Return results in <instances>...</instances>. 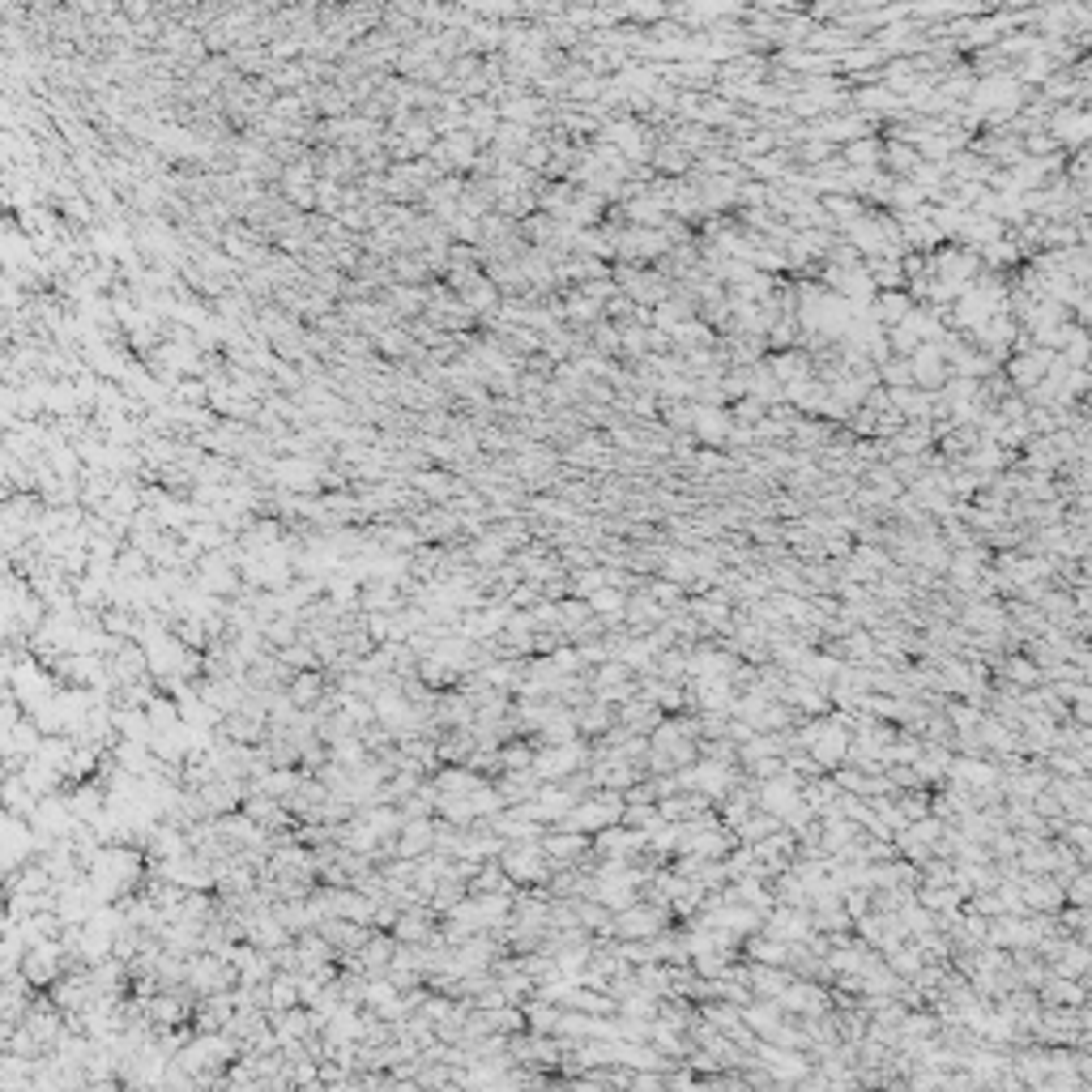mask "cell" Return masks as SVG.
<instances>
[{
  "label": "cell",
  "instance_id": "ba28073f",
  "mask_svg": "<svg viewBox=\"0 0 1092 1092\" xmlns=\"http://www.w3.org/2000/svg\"><path fill=\"white\" fill-rule=\"evenodd\" d=\"M393 939H398V944H427V939H435V922H432V914H427V909H414V914H401L398 917V926H393Z\"/></svg>",
  "mask_w": 1092,
  "mask_h": 1092
},
{
  "label": "cell",
  "instance_id": "5bb4252c",
  "mask_svg": "<svg viewBox=\"0 0 1092 1092\" xmlns=\"http://www.w3.org/2000/svg\"><path fill=\"white\" fill-rule=\"evenodd\" d=\"M376 346L384 350V355H405L410 341H405V334H398V329H389V334H376Z\"/></svg>",
  "mask_w": 1092,
  "mask_h": 1092
},
{
  "label": "cell",
  "instance_id": "9a60e30c",
  "mask_svg": "<svg viewBox=\"0 0 1092 1092\" xmlns=\"http://www.w3.org/2000/svg\"><path fill=\"white\" fill-rule=\"evenodd\" d=\"M631 1092H661V1079H649V1076H636V1079H631Z\"/></svg>",
  "mask_w": 1092,
  "mask_h": 1092
},
{
  "label": "cell",
  "instance_id": "5b68a950",
  "mask_svg": "<svg viewBox=\"0 0 1092 1092\" xmlns=\"http://www.w3.org/2000/svg\"><path fill=\"white\" fill-rule=\"evenodd\" d=\"M542 850H546V858H551V866H567V862H576V853L589 850V837H581V832H563V828H546Z\"/></svg>",
  "mask_w": 1092,
  "mask_h": 1092
},
{
  "label": "cell",
  "instance_id": "8fae6325",
  "mask_svg": "<svg viewBox=\"0 0 1092 1092\" xmlns=\"http://www.w3.org/2000/svg\"><path fill=\"white\" fill-rule=\"evenodd\" d=\"M414 487H419L423 496H432V499H448L457 491V483L448 474H419V478H414Z\"/></svg>",
  "mask_w": 1092,
  "mask_h": 1092
},
{
  "label": "cell",
  "instance_id": "277c9868",
  "mask_svg": "<svg viewBox=\"0 0 1092 1092\" xmlns=\"http://www.w3.org/2000/svg\"><path fill=\"white\" fill-rule=\"evenodd\" d=\"M658 917H661L658 909L631 905V909H624V914L615 917V922H610V930H615L619 939H627V944H631V939H649V935H658V926H661Z\"/></svg>",
  "mask_w": 1092,
  "mask_h": 1092
},
{
  "label": "cell",
  "instance_id": "3957f363",
  "mask_svg": "<svg viewBox=\"0 0 1092 1092\" xmlns=\"http://www.w3.org/2000/svg\"><path fill=\"white\" fill-rule=\"evenodd\" d=\"M440 850V823L435 819H405V828L398 832V850L405 862H419L427 853Z\"/></svg>",
  "mask_w": 1092,
  "mask_h": 1092
},
{
  "label": "cell",
  "instance_id": "7a4b0ae2",
  "mask_svg": "<svg viewBox=\"0 0 1092 1092\" xmlns=\"http://www.w3.org/2000/svg\"><path fill=\"white\" fill-rule=\"evenodd\" d=\"M585 764V747L581 743H560V747H546V752H538V759H533V773L542 777V786H551V781H572V773Z\"/></svg>",
  "mask_w": 1092,
  "mask_h": 1092
},
{
  "label": "cell",
  "instance_id": "30bf717a",
  "mask_svg": "<svg viewBox=\"0 0 1092 1092\" xmlns=\"http://www.w3.org/2000/svg\"><path fill=\"white\" fill-rule=\"evenodd\" d=\"M469 560H474L478 567H504L508 563V542L499 538V533H478L474 551H469Z\"/></svg>",
  "mask_w": 1092,
  "mask_h": 1092
},
{
  "label": "cell",
  "instance_id": "2e32d148",
  "mask_svg": "<svg viewBox=\"0 0 1092 1092\" xmlns=\"http://www.w3.org/2000/svg\"><path fill=\"white\" fill-rule=\"evenodd\" d=\"M295 1092H329V1084H320V1079H316V1084H304V1088H295Z\"/></svg>",
  "mask_w": 1092,
  "mask_h": 1092
},
{
  "label": "cell",
  "instance_id": "7c38bea8",
  "mask_svg": "<svg viewBox=\"0 0 1092 1092\" xmlns=\"http://www.w3.org/2000/svg\"><path fill=\"white\" fill-rule=\"evenodd\" d=\"M563 316H567V320H594V316H597V304H594V299H589V295L581 291V295H572V299H567Z\"/></svg>",
  "mask_w": 1092,
  "mask_h": 1092
},
{
  "label": "cell",
  "instance_id": "52a82bcc",
  "mask_svg": "<svg viewBox=\"0 0 1092 1092\" xmlns=\"http://www.w3.org/2000/svg\"><path fill=\"white\" fill-rule=\"evenodd\" d=\"M286 695H291L295 709L312 713V709H316V700L325 695V674H320V670H304V674H295V679L286 683Z\"/></svg>",
  "mask_w": 1092,
  "mask_h": 1092
},
{
  "label": "cell",
  "instance_id": "6da1fadb",
  "mask_svg": "<svg viewBox=\"0 0 1092 1092\" xmlns=\"http://www.w3.org/2000/svg\"><path fill=\"white\" fill-rule=\"evenodd\" d=\"M499 866L504 875L517 887H538V883H551V858H546L542 841H530V845H508L499 853Z\"/></svg>",
  "mask_w": 1092,
  "mask_h": 1092
},
{
  "label": "cell",
  "instance_id": "4fadbf2b",
  "mask_svg": "<svg viewBox=\"0 0 1092 1092\" xmlns=\"http://www.w3.org/2000/svg\"><path fill=\"white\" fill-rule=\"evenodd\" d=\"M320 103H325V115H346L350 112V94L346 90H320Z\"/></svg>",
  "mask_w": 1092,
  "mask_h": 1092
},
{
  "label": "cell",
  "instance_id": "9c48e42d",
  "mask_svg": "<svg viewBox=\"0 0 1092 1092\" xmlns=\"http://www.w3.org/2000/svg\"><path fill=\"white\" fill-rule=\"evenodd\" d=\"M499 120H504V124H521V128H533V124H542L546 115H542V103H538V99H530V94H517V99H508L504 107H499Z\"/></svg>",
  "mask_w": 1092,
  "mask_h": 1092
},
{
  "label": "cell",
  "instance_id": "8992f818",
  "mask_svg": "<svg viewBox=\"0 0 1092 1092\" xmlns=\"http://www.w3.org/2000/svg\"><path fill=\"white\" fill-rule=\"evenodd\" d=\"M142 1012H145L149 1024H158V1029H171V1024H184L188 1020L184 999H179V994H171V990H158L154 999H145Z\"/></svg>",
  "mask_w": 1092,
  "mask_h": 1092
}]
</instances>
